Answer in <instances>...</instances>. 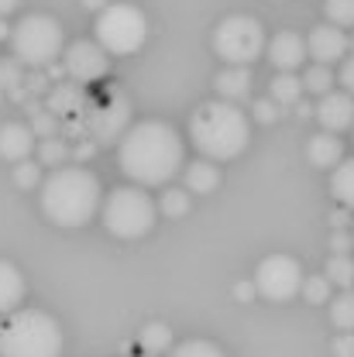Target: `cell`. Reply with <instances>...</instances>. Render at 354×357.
I'll return each instance as SVG.
<instances>
[{
    "label": "cell",
    "instance_id": "cell-23",
    "mask_svg": "<svg viewBox=\"0 0 354 357\" xmlns=\"http://www.w3.org/2000/svg\"><path fill=\"white\" fill-rule=\"evenodd\" d=\"M138 344L145 347V354H165L172 351V330L165 323H145L138 333Z\"/></svg>",
    "mask_w": 354,
    "mask_h": 357
},
{
    "label": "cell",
    "instance_id": "cell-12",
    "mask_svg": "<svg viewBox=\"0 0 354 357\" xmlns=\"http://www.w3.org/2000/svg\"><path fill=\"white\" fill-rule=\"evenodd\" d=\"M307 45H310V59H316V62H323V66H334V62H344L348 59V35H344V28H337V24H316V28H310V38H307Z\"/></svg>",
    "mask_w": 354,
    "mask_h": 357
},
{
    "label": "cell",
    "instance_id": "cell-3",
    "mask_svg": "<svg viewBox=\"0 0 354 357\" xmlns=\"http://www.w3.org/2000/svg\"><path fill=\"white\" fill-rule=\"evenodd\" d=\"M189 141L203 158L230 162V158L244 155V148L251 141V117L230 100H210L193 110Z\"/></svg>",
    "mask_w": 354,
    "mask_h": 357
},
{
    "label": "cell",
    "instance_id": "cell-20",
    "mask_svg": "<svg viewBox=\"0 0 354 357\" xmlns=\"http://www.w3.org/2000/svg\"><path fill=\"white\" fill-rule=\"evenodd\" d=\"M268 93H272V100H275L279 107H296V103L303 100L307 86H303V79H300L296 73H275Z\"/></svg>",
    "mask_w": 354,
    "mask_h": 357
},
{
    "label": "cell",
    "instance_id": "cell-5",
    "mask_svg": "<svg viewBox=\"0 0 354 357\" xmlns=\"http://www.w3.org/2000/svg\"><path fill=\"white\" fill-rule=\"evenodd\" d=\"M103 227L107 234L121 237V241H138L145 234H152L158 206L155 199L145 192V185H117L103 196Z\"/></svg>",
    "mask_w": 354,
    "mask_h": 357
},
{
    "label": "cell",
    "instance_id": "cell-9",
    "mask_svg": "<svg viewBox=\"0 0 354 357\" xmlns=\"http://www.w3.org/2000/svg\"><path fill=\"white\" fill-rule=\"evenodd\" d=\"M303 265L293 258V255H268L265 261L255 271V285H258V296H265L268 303H289L303 292Z\"/></svg>",
    "mask_w": 354,
    "mask_h": 357
},
{
    "label": "cell",
    "instance_id": "cell-16",
    "mask_svg": "<svg viewBox=\"0 0 354 357\" xmlns=\"http://www.w3.org/2000/svg\"><path fill=\"white\" fill-rule=\"evenodd\" d=\"M24 275L17 271V265L0 258V316H10L14 310H21L24 299Z\"/></svg>",
    "mask_w": 354,
    "mask_h": 357
},
{
    "label": "cell",
    "instance_id": "cell-25",
    "mask_svg": "<svg viewBox=\"0 0 354 357\" xmlns=\"http://www.w3.org/2000/svg\"><path fill=\"white\" fill-rule=\"evenodd\" d=\"M303 86H307V93H313V96H327V93L334 89V69L323 66V62H313L310 69L303 73Z\"/></svg>",
    "mask_w": 354,
    "mask_h": 357
},
{
    "label": "cell",
    "instance_id": "cell-10",
    "mask_svg": "<svg viewBox=\"0 0 354 357\" xmlns=\"http://www.w3.org/2000/svg\"><path fill=\"white\" fill-rule=\"evenodd\" d=\"M128 131H131V103L124 96H110L89 107L87 134L96 144H121V137Z\"/></svg>",
    "mask_w": 354,
    "mask_h": 357
},
{
    "label": "cell",
    "instance_id": "cell-24",
    "mask_svg": "<svg viewBox=\"0 0 354 357\" xmlns=\"http://www.w3.org/2000/svg\"><path fill=\"white\" fill-rule=\"evenodd\" d=\"M330 323L344 333H354V292L344 289L334 303H330Z\"/></svg>",
    "mask_w": 354,
    "mask_h": 357
},
{
    "label": "cell",
    "instance_id": "cell-6",
    "mask_svg": "<svg viewBox=\"0 0 354 357\" xmlns=\"http://www.w3.org/2000/svg\"><path fill=\"white\" fill-rule=\"evenodd\" d=\"M14 59L31 69H48L62 55V24L48 14H28L10 35Z\"/></svg>",
    "mask_w": 354,
    "mask_h": 357
},
{
    "label": "cell",
    "instance_id": "cell-27",
    "mask_svg": "<svg viewBox=\"0 0 354 357\" xmlns=\"http://www.w3.org/2000/svg\"><path fill=\"white\" fill-rule=\"evenodd\" d=\"M158 210L165 213V217H186L189 213V189H165L162 192V199H158Z\"/></svg>",
    "mask_w": 354,
    "mask_h": 357
},
{
    "label": "cell",
    "instance_id": "cell-1",
    "mask_svg": "<svg viewBox=\"0 0 354 357\" xmlns=\"http://www.w3.org/2000/svg\"><path fill=\"white\" fill-rule=\"evenodd\" d=\"M117 165L134 185H169L179 169H186V148L172 124L141 121L117 144Z\"/></svg>",
    "mask_w": 354,
    "mask_h": 357
},
{
    "label": "cell",
    "instance_id": "cell-30",
    "mask_svg": "<svg viewBox=\"0 0 354 357\" xmlns=\"http://www.w3.org/2000/svg\"><path fill=\"white\" fill-rule=\"evenodd\" d=\"M31 131H35L38 141H42V137H55V134L62 131V121H59L48 107H42L38 114H31Z\"/></svg>",
    "mask_w": 354,
    "mask_h": 357
},
{
    "label": "cell",
    "instance_id": "cell-33",
    "mask_svg": "<svg viewBox=\"0 0 354 357\" xmlns=\"http://www.w3.org/2000/svg\"><path fill=\"white\" fill-rule=\"evenodd\" d=\"M14 182L21 185V189H35V185H42V169L35 165V162H17V169H14Z\"/></svg>",
    "mask_w": 354,
    "mask_h": 357
},
{
    "label": "cell",
    "instance_id": "cell-36",
    "mask_svg": "<svg viewBox=\"0 0 354 357\" xmlns=\"http://www.w3.org/2000/svg\"><path fill=\"white\" fill-rule=\"evenodd\" d=\"M93 155H96V141H93V137H83V141H76V144H73V158H76L80 165L89 162Z\"/></svg>",
    "mask_w": 354,
    "mask_h": 357
},
{
    "label": "cell",
    "instance_id": "cell-13",
    "mask_svg": "<svg viewBox=\"0 0 354 357\" xmlns=\"http://www.w3.org/2000/svg\"><path fill=\"white\" fill-rule=\"evenodd\" d=\"M316 121H320L323 131L330 134H341L348 128H354V96L348 89H330L327 96H320Z\"/></svg>",
    "mask_w": 354,
    "mask_h": 357
},
{
    "label": "cell",
    "instance_id": "cell-31",
    "mask_svg": "<svg viewBox=\"0 0 354 357\" xmlns=\"http://www.w3.org/2000/svg\"><path fill=\"white\" fill-rule=\"evenodd\" d=\"M24 86V73H21V62L17 59H0V89L14 93V89Z\"/></svg>",
    "mask_w": 354,
    "mask_h": 357
},
{
    "label": "cell",
    "instance_id": "cell-8",
    "mask_svg": "<svg viewBox=\"0 0 354 357\" xmlns=\"http://www.w3.org/2000/svg\"><path fill=\"white\" fill-rule=\"evenodd\" d=\"M265 48H268L265 28L251 14H230L214 31V52L227 66H251Z\"/></svg>",
    "mask_w": 354,
    "mask_h": 357
},
{
    "label": "cell",
    "instance_id": "cell-4",
    "mask_svg": "<svg viewBox=\"0 0 354 357\" xmlns=\"http://www.w3.org/2000/svg\"><path fill=\"white\" fill-rule=\"evenodd\" d=\"M62 326L45 310H14L0 323V357H59Z\"/></svg>",
    "mask_w": 354,
    "mask_h": 357
},
{
    "label": "cell",
    "instance_id": "cell-17",
    "mask_svg": "<svg viewBox=\"0 0 354 357\" xmlns=\"http://www.w3.org/2000/svg\"><path fill=\"white\" fill-rule=\"evenodd\" d=\"M307 158H310L316 169H337L344 162V144L337 141V134H330V131L313 134L310 144H307Z\"/></svg>",
    "mask_w": 354,
    "mask_h": 357
},
{
    "label": "cell",
    "instance_id": "cell-22",
    "mask_svg": "<svg viewBox=\"0 0 354 357\" xmlns=\"http://www.w3.org/2000/svg\"><path fill=\"white\" fill-rule=\"evenodd\" d=\"M330 192H334V199H337L341 206L354 210V158H344V162L334 169V176H330Z\"/></svg>",
    "mask_w": 354,
    "mask_h": 357
},
{
    "label": "cell",
    "instance_id": "cell-18",
    "mask_svg": "<svg viewBox=\"0 0 354 357\" xmlns=\"http://www.w3.org/2000/svg\"><path fill=\"white\" fill-rule=\"evenodd\" d=\"M217 96L221 100H230V103H237V100H244L248 93H251V69L248 66H227L221 76H217Z\"/></svg>",
    "mask_w": 354,
    "mask_h": 357
},
{
    "label": "cell",
    "instance_id": "cell-15",
    "mask_svg": "<svg viewBox=\"0 0 354 357\" xmlns=\"http://www.w3.org/2000/svg\"><path fill=\"white\" fill-rule=\"evenodd\" d=\"M35 131L31 124H17V121H7L0 128V158L7 162H28V155L35 151Z\"/></svg>",
    "mask_w": 354,
    "mask_h": 357
},
{
    "label": "cell",
    "instance_id": "cell-43",
    "mask_svg": "<svg viewBox=\"0 0 354 357\" xmlns=\"http://www.w3.org/2000/svg\"><path fill=\"white\" fill-rule=\"evenodd\" d=\"M107 3H110V0H83V7H87V10H103Z\"/></svg>",
    "mask_w": 354,
    "mask_h": 357
},
{
    "label": "cell",
    "instance_id": "cell-44",
    "mask_svg": "<svg viewBox=\"0 0 354 357\" xmlns=\"http://www.w3.org/2000/svg\"><path fill=\"white\" fill-rule=\"evenodd\" d=\"M7 35H14V28H7V21H3V17H0V42H3V38H7Z\"/></svg>",
    "mask_w": 354,
    "mask_h": 357
},
{
    "label": "cell",
    "instance_id": "cell-28",
    "mask_svg": "<svg viewBox=\"0 0 354 357\" xmlns=\"http://www.w3.org/2000/svg\"><path fill=\"white\" fill-rule=\"evenodd\" d=\"M323 14L337 28H354V0H327L323 3Z\"/></svg>",
    "mask_w": 354,
    "mask_h": 357
},
{
    "label": "cell",
    "instance_id": "cell-29",
    "mask_svg": "<svg viewBox=\"0 0 354 357\" xmlns=\"http://www.w3.org/2000/svg\"><path fill=\"white\" fill-rule=\"evenodd\" d=\"M169 357H227V354H223L214 340H186V344L172 347Z\"/></svg>",
    "mask_w": 354,
    "mask_h": 357
},
{
    "label": "cell",
    "instance_id": "cell-35",
    "mask_svg": "<svg viewBox=\"0 0 354 357\" xmlns=\"http://www.w3.org/2000/svg\"><path fill=\"white\" fill-rule=\"evenodd\" d=\"M52 76L45 73V69H31V76H24V86H28V93H35V96H48V89H52V83H48Z\"/></svg>",
    "mask_w": 354,
    "mask_h": 357
},
{
    "label": "cell",
    "instance_id": "cell-40",
    "mask_svg": "<svg viewBox=\"0 0 354 357\" xmlns=\"http://www.w3.org/2000/svg\"><path fill=\"white\" fill-rule=\"evenodd\" d=\"M344 210H348V206H344ZM344 210H341V213H330V223H334V230L348 227V213H344Z\"/></svg>",
    "mask_w": 354,
    "mask_h": 357
},
{
    "label": "cell",
    "instance_id": "cell-32",
    "mask_svg": "<svg viewBox=\"0 0 354 357\" xmlns=\"http://www.w3.org/2000/svg\"><path fill=\"white\" fill-rule=\"evenodd\" d=\"M330 278L327 275H310L307 282H303V296L310 299V303H327L330 299Z\"/></svg>",
    "mask_w": 354,
    "mask_h": 357
},
{
    "label": "cell",
    "instance_id": "cell-38",
    "mask_svg": "<svg viewBox=\"0 0 354 357\" xmlns=\"http://www.w3.org/2000/svg\"><path fill=\"white\" fill-rule=\"evenodd\" d=\"M334 354L337 357H354V333H341L334 340Z\"/></svg>",
    "mask_w": 354,
    "mask_h": 357
},
{
    "label": "cell",
    "instance_id": "cell-7",
    "mask_svg": "<svg viewBox=\"0 0 354 357\" xmlns=\"http://www.w3.org/2000/svg\"><path fill=\"white\" fill-rule=\"evenodd\" d=\"M93 35L110 55H131L148 38V17L134 3H107L93 21Z\"/></svg>",
    "mask_w": 354,
    "mask_h": 357
},
{
    "label": "cell",
    "instance_id": "cell-14",
    "mask_svg": "<svg viewBox=\"0 0 354 357\" xmlns=\"http://www.w3.org/2000/svg\"><path fill=\"white\" fill-rule=\"evenodd\" d=\"M268 62L279 69V73H296L303 62H307V55H310V45L303 35H296V31H279L272 42H268Z\"/></svg>",
    "mask_w": 354,
    "mask_h": 357
},
{
    "label": "cell",
    "instance_id": "cell-11",
    "mask_svg": "<svg viewBox=\"0 0 354 357\" xmlns=\"http://www.w3.org/2000/svg\"><path fill=\"white\" fill-rule=\"evenodd\" d=\"M62 66H66V76L73 79V83H96V79H103L107 73H110V52L103 48L100 42H73L66 48V55H62Z\"/></svg>",
    "mask_w": 354,
    "mask_h": 357
},
{
    "label": "cell",
    "instance_id": "cell-45",
    "mask_svg": "<svg viewBox=\"0 0 354 357\" xmlns=\"http://www.w3.org/2000/svg\"><path fill=\"white\" fill-rule=\"evenodd\" d=\"M0 93H3V89H0Z\"/></svg>",
    "mask_w": 354,
    "mask_h": 357
},
{
    "label": "cell",
    "instance_id": "cell-26",
    "mask_svg": "<svg viewBox=\"0 0 354 357\" xmlns=\"http://www.w3.org/2000/svg\"><path fill=\"white\" fill-rule=\"evenodd\" d=\"M334 285H341V289H351L354 285V261L348 255H334L330 261H327V271H323Z\"/></svg>",
    "mask_w": 354,
    "mask_h": 357
},
{
    "label": "cell",
    "instance_id": "cell-37",
    "mask_svg": "<svg viewBox=\"0 0 354 357\" xmlns=\"http://www.w3.org/2000/svg\"><path fill=\"white\" fill-rule=\"evenodd\" d=\"M341 86L354 96V55H348V59L341 62Z\"/></svg>",
    "mask_w": 354,
    "mask_h": 357
},
{
    "label": "cell",
    "instance_id": "cell-41",
    "mask_svg": "<svg viewBox=\"0 0 354 357\" xmlns=\"http://www.w3.org/2000/svg\"><path fill=\"white\" fill-rule=\"evenodd\" d=\"M17 3H21V0H0V17H7V14H10Z\"/></svg>",
    "mask_w": 354,
    "mask_h": 357
},
{
    "label": "cell",
    "instance_id": "cell-34",
    "mask_svg": "<svg viewBox=\"0 0 354 357\" xmlns=\"http://www.w3.org/2000/svg\"><path fill=\"white\" fill-rule=\"evenodd\" d=\"M279 110H282V107H279V103L268 96V100H255V107H251V117H255L258 124H272V121L279 117Z\"/></svg>",
    "mask_w": 354,
    "mask_h": 357
},
{
    "label": "cell",
    "instance_id": "cell-19",
    "mask_svg": "<svg viewBox=\"0 0 354 357\" xmlns=\"http://www.w3.org/2000/svg\"><path fill=\"white\" fill-rule=\"evenodd\" d=\"M182 176H186V189H189V192H200V196H207V192H214V189L221 185V169H217L210 158L189 162V165L182 169Z\"/></svg>",
    "mask_w": 354,
    "mask_h": 357
},
{
    "label": "cell",
    "instance_id": "cell-21",
    "mask_svg": "<svg viewBox=\"0 0 354 357\" xmlns=\"http://www.w3.org/2000/svg\"><path fill=\"white\" fill-rule=\"evenodd\" d=\"M69 158H73L69 137L55 134V137H42V141H38V165L59 169V165H69Z\"/></svg>",
    "mask_w": 354,
    "mask_h": 357
},
{
    "label": "cell",
    "instance_id": "cell-42",
    "mask_svg": "<svg viewBox=\"0 0 354 357\" xmlns=\"http://www.w3.org/2000/svg\"><path fill=\"white\" fill-rule=\"evenodd\" d=\"M310 114H316V110H313L310 103H303V100H300V103H296V117H310Z\"/></svg>",
    "mask_w": 354,
    "mask_h": 357
},
{
    "label": "cell",
    "instance_id": "cell-2",
    "mask_svg": "<svg viewBox=\"0 0 354 357\" xmlns=\"http://www.w3.org/2000/svg\"><path fill=\"white\" fill-rule=\"evenodd\" d=\"M38 203L42 213L59 227H83L103 210V189L100 178L89 169L76 165H59L52 169L38 185Z\"/></svg>",
    "mask_w": 354,
    "mask_h": 357
},
{
    "label": "cell",
    "instance_id": "cell-39",
    "mask_svg": "<svg viewBox=\"0 0 354 357\" xmlns=\"http://www.w3.org/2000/svg\"><path fill=\"white\" fill-rule=\"evenodd\" d=\"M351 244H354V237L341 234V230H334V237H330V251H334V255H348Z\"/></svg>",
    "mask_w": 354,
    "mask_h": 357
}]
</instances>
